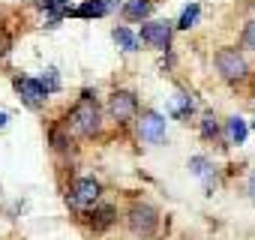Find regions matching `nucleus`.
I'll return each mask as SVG.
<instances>
[{"instance_id":"1","label":"nucleus","mask_w":255,"mask_h":240,"mask_svg":"<svg viewBox=\"0 0 255 240\" xmlns=\"http://www.w3.org/2000/svg\"><path fill=\"white\" fill-rule=\"evenodd\" d=\"M69 126H72L78 135H90V132L99 129V108H96V99H93L90 90H84V93H81V102L72 108Z\"/></svg>"},{"instance_id":"2","label":"nucleus","mask_w":255,"mask_h":240,"mask_svg":"<svg viewBox=\"0 0 255 240\" xmlns=\"http://www.w3.org/2000/svg\"><path fill=\"white\" fill-rule=\"evenodd\" d=\"M216 69H219V75L228 78V81L246 78V60H243L237 51H231V48H222V51L216 54Z\"/></svg>"},{"instance_id":"3","label":"nucleus","mask_w":255,"mask_h":240,"mask_svg":"<svg viewBox=\"0 0 255 240\" xmlns=\"http://www.w3.org/2000/svg\"><path fill=\"white\" fill-rule=\"evenodd\" d=\"M141 42L168 51V45H171V24L168 21H147L141 27Z\"/></svg>"},{"instance_id":"4","label":"nucleus","mask_w":255,"mask_h":240,"mask_svg":"<svg viewBox=\"0 0 255 240\" xmlns=\"http://www.w3.org/2000/svg\"><path fill=\"white\" fill-rule=\"evenodd\" d=\"M156 225H159V216H156L153 207H147V204H135V207L129 210V228H132L135 234H153Z\"/></svg>"},{"instance_id":"5","label":"nucleus","mask_w":255,"mask_h":240,"mask_svg":"<svg viewBox=\"0 0 255 240\" xmlns=\"http://www.w3.org/2000/svg\"><path fill=\"white\" fill-rule=\"evenodd\" d=\"M12 84H15V90L21 93V99H24L27 105H33V108L42 105V102L48 99V90H45L42 81H36V78H21V75H18Z\"/></svg>"},{"instance_id":"6","label":"nucleus","mask_w":255,"mask_h":240,"mask_svg":"<svg viewBox=\"0 0 255 240\" xmlns=\"http://www.w3.org/2000/svg\"><path fill=\"white\" fill-rule=\"evenodd\" d=\"M96 198H99V183H96L93 177H81V180H75L72 195H69V201H72L75 207H87V204H93Z\"/></svg>"},{"instance_id":"7","label":"nucleus","mask_w":255,"mask_h":240,"mask_svg":"<svg viewBox=\"0 0 255 240\" xmlns=\"http://www.w3.org/2000/svg\"><path fill=\"white\" fill-rule=\"evenodd\" d=\"M108 108H111V114H114V120H129V117L135 114V108H138V102H135V96H132L129 90H117V93L111 96V102H108Z\"/></svg>"},{"instance_id":"8","label":"nucleus","mask_w":255,"mask_h":240,"mask_svg":"<svg viewBox=\"0 0 255 240\" xmlns=\"http://www.w3.org/2000/svg\"><path fill=\"white\" fill-rule=\"evenodd\" d=\"M141 138H147L153 144L165 138V117L162 114H156V111L144 114V120H141Z\"/></svg>"},{"instance_id":"9","label":"nucleus","mask_w":255,"mask_h":240,"mask_svg":"<svg viewBox=\"0 0 255 240\" xmlns=\"http://www.w3.org/2000/svg\"><path fill=\"white\" fill-rule=\"evenodd\" d=\"M114 6H117V0H84V3H81L72 15H78V18H102V15H108Z\"/></svg>"},{"instance_id":"10","label":"nucleus","mask_w":255,"mask_h":240,"mask_svg":"<svg viewBox=\"0 0 255 240\" xmlns=\"http://www.w3.org/2000/svg\"><path fill=\"white\" fill-rule=\"evenodd\" d=\"M111 36H114V42H117L123 51H135V48H138V36H135L129 27H117Z\"/></svg>"},{"instance_id":"11","label":"nucleus","mask_w":255,"mask_h":240,"mask_svg":"<svg viewBox=\"0 0 255 240\" xmlns=\"http://www.w3.org/2000/svg\"><path fill=\"white\" fill-rule=\"evenodd\" d=\"M228 138H231V144H243L246 141V123H243L240 117L228 120Z\"/></svg>"},{"instance_id":"12","label":"nucleus","mask_w":255,"mask_h":240,"mask_svg":"<svg viewBox=\"0 0 255 240\" xmlns=\"http://www.w3.org/2000/svg\"><path fill=\"white\" fill-rule=\"evenodd\" d=\"M150 0H132V3H126V18H144V15H150Z\"/></svg>"},{"instance_id":"13","label":"nucleus","mask_w":255,"mask_h":240,"mask_svg":"<svg viewBox=\"0 0 255 240\" xmlns=\"http://www.w3.org/2000/svg\"><path fill=\"white\" fill-rule=\"evenodd\" d=\"M198 15H201V6H198V3H189V6L183 9V15H180V21H177V27H183V30H189V27H195V21H198Z\"/></svg>"},{"instance_id":"14","label":"nucleus","mask_w":255,"mask_h":240,"mask_svg":"<svg viewBox=\"0 0 255 240\" xmlns=\"http://www.w3.org/2000/svg\"><path fill=\"white\" fill-rule=\"evenodd\" d=\"M93 216H96V219H93V228H96V231H102V228H108V225L114 222V207H108V204H105V207H99Z\"/></svg>"},{"instance_id":"15","label":"nucleus","mask_w":255,"mask_h":240,"mask_svg":"<svg viewBox=\"0 0 255 240\" xmlns=\"http://www.w3.org/2000/svg\"><path fill=\"white\" fill-rule=\"evenodd\" d=\"M189 111H192V99L183 96V93H177V99L171 102V114H174V117H186Z\"/></svg>"},{"instance_id":"16","label":"nucleus","mask_w":255,"mask_h":240,"mask_svg":"<svg viewBox=\"0 0 255 240\" xmlns=\"http://www.w3.org/2000/svg\"><path fill=\"white\" fill-rule=\"evenodd\" d=\"M243 48L255 51V21H249V24H246V30H243Z\"/></svg>"},{"instance_id":"17","label":"nucleus","mask_w":255,"mask_h":240,"mask_svg":"<svg viewBox=\"0 0 255 240\" xmlns=\"http://www.w3.org/2000/svg\"><path fill=\"white\" fill-rule=\"evenodd\" d=\"M201 135H207V138H213V135H216V120H213L210 114L201 120Z\"/></svg>"},{"instance_id":"18","label":"nucleus","mask_w":255,"mask_h":240,"mask_svg":"<svg viewBox=\"0 0 255 240\" xmlns=\"http://www.w3.org/2000/svg\"><path fill=\"white\" fill-rule=\"evenodd\" d=\"M42 87H45V90H48V93H51V90H57V87H60V81H57V72H54V69H48V75H45V78H42Z\"/></svg>"},{"instance_id":"19","label":"nucleus","mask_w":255,"mask_h":240,"mask_svg":"<svg viewBox=\"0 0 255 240\" xmlns=\"http://www.w3.org/2000/svg\"><path fill=\"white\" fill-rule=\"evenodd\" d=\"M189 165H192V171H195V174H207V159H204V156H195Z\"/></svg>"},{"instance_id":"20","label":"nucleus","mask_w":255,"mask_h":240,"mask_svg":"<svg viewBox=\"0 0 255 240\" xmlns=\"http://www.w3.org/2000/svg\"><path fill=\"white\" fill-rule=\"evenodd\" d=\"M45 9H51V12H63V9H66V0H45Z\"/></svg>"},{"instance_id":"21","label":"nucleus","mask_w":255,"mask_h":240,"mask_svg":"<svg viewBox=\"0 0 255 240\" xmlns=\"http://www.w3.org/2000/svg\"><path fill=\"white\" fill-rule=\"evenodd\" d=\"M249 192H252V198H255V171H252V177H249Z\"/></svg>"},{"instance_id":"22","label":"nucleus","mask_w":255,"mask_h":240,"mask_svg":"<svg viewBox=\"0 0 255 240\" xmlns=\"http://www.w3.org/2000/svg\"><path fill=\"white\" fill-rule=\"evenodd\" d=\"M6 120H9V114H6V111H0V126H6Z\"/></svg>"},{"instance_id":"23","label":"nucleus","mask_w":255,"mask_h":240,"mask_svg":"<svg viewBox=\"0 0 255 240\" xmlns=\"http://www.w3.org/2000/svg\"><path fill=\"white\" fill-rule=\"evenodd\" d=\"M252 129H255V126H252Z\"/></svg>"}]
</instances>
